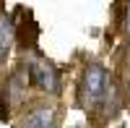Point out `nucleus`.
<instances>
[{"mask_svg":"<svg viewBox=\"0 0 130 128\" xmlns=\"http://www.w3.org/2000/svg\"><path fill=\"white\" fill-rule=\"evenodd\" d=\"M104 89H107V71L99 63H94V66H89L86 73H83V99H86V105L99 102Z\"/></svg>","mask_w":130,"mask_h":128,"instance_id":"obj_1","label":"nucleus"},{"mask_svg":"<svg viewBox=\"0 0 130 128\" xmlns=\"http://www.w3.org/2000/svg\"><path fill=\"white\" fill-rule=\"evenodd\" d=\"M29 76L34 81V86L42 92H55L57 89V73L47 60H31L29 63Z\"/></svg>","mask_w":130,"mask_h":128,"instance_id":"obj_2","label":"nucleus"},{"mask_svg":"<svg viewBox=\"0 0 130 128\" xmlns=\"http://www.w3.org/2000/svg\"><path fill=\"white\" fill-rule=\"evenodd\" d=\"M52 123H55V110L52 107H37L26 115L24 128H52Z\"/></svg>","mask_w":130,"mask_h":128,"instance_id":"obj_3","label":"nucleus"},{"mask_svg":"<svg viewBox=\"0 0 130 128\" xmlns=\"http://www.w3.org/2000/svg\"><path fill=\"white\" fill-rule=\"evenodd\" d=\"M10 42H13V24L8 18H0V60L8 55Z\"/></svg>","mask_w":130,"mask_h":128,"instance_id":"obj_4","label":"nucleus"},{"mask_svg":"<svg viewBox=\"0 0 130 128\" xmlns=\"http://www.w3.org/2000/svg\"><path fill=\"white\" fill-rule=\"evenodd\" d=\"M125 29L130 31V3H127V16H125Z\"/></svg>","mask_w":130,"mask_h":128,"instance_id":"obj_5","label":"nucleus"}]
</instances>
